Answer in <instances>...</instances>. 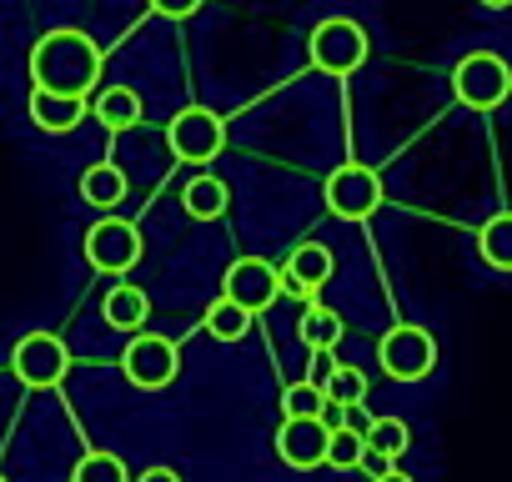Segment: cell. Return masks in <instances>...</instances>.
Wrapping results in <instances>:
<instances>
[{
  "label": "cell",
  "mask_w": 512,
  "mask_h": 482,
  "mask_svg": "<svg viewBox=\"0 0 512 482\" xmlns=\"http://www.w3.org/2000/svg\"><path fill=\"white\" fill-rule=\"evenodd\" d=\"M322 392H327V402H362L367 397V372L352 367V362H332L327 377H322Z\"/></svg>",
  "instance_id": "cell-21"
},
{
  "label": "cell",
  "mask_w": 512,
  "mask_h": 482,
  "mask_svg": "<svg viewBox=\"0 0 512 482\" xmlns=\"http://www.w3.org/2000/svg\"><path fill=\"white\" fill-rule=\"evenodd\" d=\"M477 257L492 267V272H512V211H497L482 221L477 231Z\"/></svg>",
  "instance_id": "cell-18"
},
{
  "label": "cell",
  "mask_w": 512,
  "mask_h": 482,
  "mask_svg": "<svg viewBox=\"0 0 512 482\" xmlns=\"http://www.w3.org/2000/svg\"><path fill=\"white\" fill-rule=\"evenodd\" d=\"M0 482H6V477H0Z\"/></svg>",
  "instance_id": "cell-31"
},
{
  "label": "cell",
  "mask_w": 512,
  "mask_h": 482,
  "mask_svg": "<svg viewBox=\"0 0 512 482\" xmlns=\"http://www.w3.org/2000/svg\"><path fill=\"white\" fill-rule=\"evenodd\" d=\"M226 206H231V191H226L221 176H191V181L181 186V211H186L191 221H216Z\"/></svg>",
  "instance_id": "cell-16"
},
{
  "label": "cell",
  "mask_w": 512,
  "mask_h": 482,
  "mask_svg": "<svg viewBox=\"0 0 512 482\" xmlns=\"http://www.w3.org/2000/svg\"><path fill=\"white\" fill-rule=\"evenodd\" d=\"M121 372H126L131 387H141V392H161V387L176 382V372H181V352H176V342L161 337V332H131V342H126V352H121Z\"/></svg>",
  "instance_id": "cell-5"
},
{
  "label": "cell",
  "mask_w": 512,
  "mask_h": 482,
  "mask_svg": "<svg viewBox=\"0 0 512 482\" xmlns=\"http://www.w3.org/2000/svg\"><path fill=\"white\" fill-rule=\"evenodd\" d=\"M221 297L241 302L256 317V312H267L282 297V272L272 262H262V257H236L226 267V277H221Z\"/></svg>",
  "instance_id": "cell-10"
},
{
  "label": "cell",
  "mask_w": 512,
  "mask_h": 482,
  "mask_svg": "<svg viewBox=\"0 0 512 482\" xmlns=\"http://www.w3.org/2000/svg\"><path fill=\"white\" fill-rule=\"evenodd\" d=\"M201 322H206V337H211V342H226V347H231V342H241V337L251 332V312H246L241 302H231V297L211 302Z\"/></svg>",
  "instance_id": "cell-20"
},
{
  "label": "cell",
  "mask_w": 512,
  "mask_h": 482,
  "mask_svg": "<svg viewBox=\"0 0 512 482\" xmlns=\"http://www.w3.org/2000/svg\"><path fill=\"white\" fill-rule=\"evenodd\" d=\"M377 362L392 382H422L437 367V337L417 322H397L382 342H377Z\"/></svg>",
  "instance_id": "cell-4"
},
{
  "label": "cell",
  "mask_w": 512,
  "mask_h": 482,
  "mask_svg": "<svg viewBox=\"0 0 512 482\" xmlns=\"http://www.w3.org/2000/svg\"><path fill=\"white\" fill-rule=\"evenodd\" d=\"M31 121L51 136H66L86 121V96H56V91L31 86Z\"/></svg>",
  "instance_id": "cell-13"
},
{
  "label": "cell",
  "mask_w": 512,
  "mask_h": 482,
  "mask_svg": "<svg viewBox=\"0 0 512 482\" xmlns=\"http://www.w3.org/2000/svg\"><path fill=\"white\" fill-rule=\"evenodd\" d=\"M101 317H106L116 332H141V327L151 322V297H146L136 282H121V287H111V292H106Z\"/></svg>",
  "instance_id": "cell-14"
},
{
  "label": "cell",
  "mask_w": 512,
  "mask_h": 482,
  "mask_svg": "<svg viewBox=\"0 0 512 482\" xmlns=\"http://www.w3.org/2000/svg\"><path fill=\"white\" fill-rule=\"evenodd\" d=\"M96 121H101L106 131H131V126H141V96H136L131 86H106V91L96 96Z\"/></svg>",
  "instance_id": "cell-19"
},
{
  "label": "cell",
  "mask_w": 512,
  "mask_h": 482,
  "mask_svg": "<svg viewBox=\"0 0 512 482\" xmlns=\"http://www.w3.org/2000/svg\"><path fill=\"white\" fill-rule=\"evenodd\" d=\"M392 462H397V457H387V452L367 447V452H362V462H357V472H367V477L377 482V477H387V472H392Z\"/></svg>",
  "instance_id": "cell-27"
},
{
  "label": "cell",
  "mask_w": 512,
  "mask_h": 482,
  "mask_svg": "<svg viewBox=\"0 0 512 482\" xmlns=\"http://www.w3.org/2000/svg\"><path fill=\"white\" fill-rule=\"evenodd\" d=\"M106 71V56L101 46L76 31V26H61V31H46L36 46H31V81L41 91H56V96H91V86L101 81Z\"/></svg>",
  "instance_id": "cell-1"
},
{
  "label": "cell",
  "mask_w": 512,
  "mask_h": 482,
  "mask_svg": "<svg viewBox=\"0 0 512 482\" xmlns=\"http://www.w3.org/2000/svg\"><path fill=\"white\" fill-rule=\"evenodd\" d=\"M277 457L292 467V472H312V467H327V442H332V427L322 417H282L277 427Z\"/></svg>",
  "instance_id": "cell-11"
},
{
  "label": "cell",
  "mask_w": 512,
  "mask_h": 482,
  "mask_svg": "<svg viewBox=\"0 0 512 482\" xmlns=\"http://www.w3.org/2000/svg\"><path fill=\"white\" fill-rule=\"evenodd\" d=\"M332 272H337V257L327 241H297L282 267V292L297 302H317V292L332 282Z\"/></svg>",
  "instance_id": "cell-12"
},
{
  "label": "cell",
  "mask_w": 512,
  "mask_h": 482,
  "mask_svg": "<svg viewBox=\"0 0 512 482\" xmlns=\"http://www.w3.org/2000/svg\"><path fill=\"white\" fill-rule=\"evenodd\" d=\"M126 171L116 166V161H96L86 176H81V201H91L96 211H116L121 201H126Z\"/></svg>",
  "instance_id": "cell-15"
},
{
  "label": "cell",
  "mask_w": 512,
  "mask_h": 482,
  "mask_svg": "<svg viewBox=\"0 0 512 482\" xmlns=\"http://www.w3.org/2000/svg\"><path fill=\"white\" fill-rule=\"evenodd\" d=\"M322 201L332 216L342 221H367L382 206V176L362 161H342L327 181H322Z\"/></svg>",
  "instance_id": "cell-6"
},
{
  "label": "cell",
  "mask_w": 512,
  "mask_h": 482,
  "mask_svg": "<svg viewBox=\"0 0 512 482\" xmlns=\"http://www.w3.org/2000/svg\"><path fill=\"white\" fill-rule=\"evenodd\" d=\"M482 6H487V11H507V6H512V0H482Z\"/></svg>",
  "instance_id": "cell-30"
},
{
  "label": "cell",
  "mask_w": 512,
  "mask_h": 482,
  "mask_svg": "<svg viewBox=\"0 0 512 482\" xmlns=\"http://www.w3.org/2000/svg\"><path fill=\"white\" fill-rule=\"evenodd\" d=\"M367 51H372V41H367V31H362L352 16H327V21H317L312 36H307V56H312V66L327 71V76H352V71H362V66H367Z\"/></svg>",
  "instance_id": "cell-2"
},
{
  "label": "cell",
  "mask_w": 512,
  "mask_h": 482,
  "mask_svg": "<svg viewBox=\"0 0 512 482\" xmlns=\"http://www.w3.org/2000/svg\"><path fill=\"white\" fill-rule=\"evenodd\" d=\"M201 6H206V0H151V11L166 16V21H191Z\"/></svg>",
  "instance_id": "cell-26"
},
{
  "label": "cell",
  "mask_w": 512,
  "mask_h": 482,
  "mask_svg": "<svg viewBox=\"0 0 512 482\" xmlns=\"http://www.w3.org/2000/svg\"><path fill=\"white\" fill-rule=\"evenodd\" d=\"M322 407H327L322 382H292L282 392V417H322Z\"/></svg>",
  "instance_id": "cell-25"
},
{
  "label": "cell",
  "mask_w": 512,
  "mask_h": 482,
  "mask_svg": "<svg viewBox=\"0 0 512 482\" xmlns=\"http://www.w3.org/2000/svg\"><path fill=\"white\" fill-rule=\"evenodd\" d=\"M377 482H417V477H407V472H397V467H392V472H387V477H377Z\"/></svg>",
  "instance_id": "cell-29"
},
{
  "label": "cell",
  "mask_w": 512,
  "mask_h": 482,
  "mask_svg": "<svg viewBox=\"0 0 512 482\" xmlns=\"http://www.w3.org/2000/svg\"><path fill=\"white\" fill-rule=\"evenodd\" d=\"M71 482H131V472H126V462H121L116 452L96 447V452H86V457L71 467Z\"/></svg>",
  "instance_id": "cell-23"
},
{
  "label": "cell",
  "mask_w": 512,
  "mask_h": 482,
  "mask_svg": "<svg viewBox=\"0 0 512 482\" xmlns=\"http://www.w3.org/2000/svg\"><path fill=\"white\" fill-rule=\"evenodd\" d=\"M362 437H367V447H377V452H387V457H402V452L412 447V427H407L402 417H372V422L362 427Z\"/></svg>",
  "instance_id": "cell-22"
},
{
  "label": "cell",
  "mask_w": 512,
  "mask_h": 482,
  "mask_svg": "<svg viewBox=\"0 0 512 482\" xmlns=\"http://www.w3.org/2000/svg\"><path fill=\"white\" fill-rule=\"evenodd\" d=\"M297 337H302L307 352L327 357V352L342 342V317H337L332 307H322V302H307V312H302V322H297Z\"/></svg>",
  "instance_id": "cell-17"
},
{
  "label": "cell",
  "mask_w": 512,
  "mask_h": 482,
  "mask_svg": "<svg viewBox=\"0 0 512 482\" xmlns=\"http://www.w3.org/2000/svg\"><path fill=\"white\" fill-rule=\"evenodd\" d=\"M86 262L101 277H126L141 262V231L131 221H121V216H101L86 231Z\"/></svg>",
  "instance_id": "cell-8"
},
{
  "label": "cell",
  "mask_w": 512,
  "mask_h": 482,
  "mask_svg": "<svg viewBox=\"0 0 512 482\" xmlns=\"http://www.w3.org/2000/svg\"><path fill=\"white\" fill-rule=\"evenodd\" d=\"M131 482H181V472H176V467H146V472L131 477Z\"/></svg>",
  "instance_id": "cell-28"
},
{
  "label": "cell",
  "mask_w": 512,
  "mask_h": 482,
  "mask_svg": "<svg viewBox=\"0 0 512 482\" xmlns=\"http://www.w3.org/2000/svg\"><path fill=\"white\" fill-rule=\"evenodd\" d=\"M166 146H171L176 161L206 166V161L221 156V146H226V126H221L216 111H206V106H186V111H176V121H171V131H166Z\"/></svg>",
  "instance_id": "cell-9"
},
{
  "label": "cell",
  "mask_w": 512,
  "mask_h": 482,
  "mask_svg": "<svg viewBox=\"0 0 512 482\" xmlns=\"http://www.w3.org/2000/svg\"><path fill=\"white\" fill-rule=\"evenodd\" d=\"M11 372H16L26 387L46 392V387H61V382H66L71 352H66V342H61L56 332H26V337L16 342V352H11Z\"/></svg>",
  "instance_id": "cell-7"
},
{
  "label": "cell",
  "mask_w": 512,
  "mask_h": 482,
  "mask_svg": "<svg viewBox=\"0 0 512 482\" xmlns=\"http://www.w3.org/2000/svg\"><path fill=\"white\" fill-rule=\"evenodd\" d=\"M452 91L467 111H497L512 96V66L492 51H472L452 71Z\"/></svg>",
  "instance_id": "cell-3"
},
{
  "label": "cell",
  "mask_w": 512,
  "mask_h": 482,
  "mask_svg": "<svg viewBox=\"0 0 512 482\" xmlns=\"http://www.w3.org/2000/svg\"><path fill=\"white\" fill-rule=\"evenodd\" d=\"M362 452H367L362 427H332V442H327V467H337V472H357Z\"/></svg>",
  "instance_id": "cell-24"
}]
</instances>
